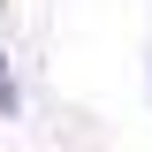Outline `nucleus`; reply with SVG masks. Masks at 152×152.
I'll return each mask as SVG.
<instances>
[{
  "label": "nucleus",
  "mask_w": 152,
  "mask_h": 152,
  "mask_svg": "<svg viewBox=\"0 0 152 152\" xmlns=\"http://www.w3.org/2000/svg\"><path fill=\"white\" fill-rule=\"evenodd\" d=\"M23 114V91H15V76H8V61H0V122H15Z\"/></svg>",
  "instance_id": "f257e3e1"
}]
</instances>
